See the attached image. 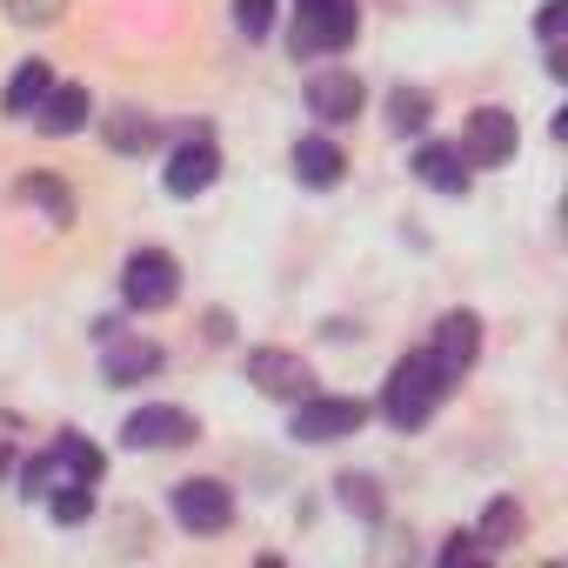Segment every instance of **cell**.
I'll use <instances>...</instances> for the list:
<instances>
[{
    "label": "cell",
    "instance_id": "23",
    "mask_svg": "<svg viewBox=\"0 0 568 568\" xmlns=\"http://www.w3.org/2000/svg\"><path fill=\"white\" fill-rule=\"evenodd\" d=\"M114 148H121V154H134V148H148V121H134V114H121V121H114Z\"/></svg>",
    "mask_w": 568,
    "mask_h": 568
},
{
    "label": "cell",
    "instance_id": "22",
    "mask_svg": "<svg viewBox=\"0 0 568 568\" xmlns=\"http://www.w3.org/2000/svg\"><path fill=\"white\" fill-rule=\"evenodd\" d=\"M388 121H395L402 134H408V128H422V121H428V94H408V88H402V94H395V108H388Z\"/></svg>",
    "mask_w": 568,
    "mask_h": 568
},
{
    "label": "cell",
    "instance_id": "7",
    "mask_svg": "<svg viewBox=\"0 0 568 568\" xmlns=\"http://www.w3.org/2000/svg\"><path fill=\"white\" fill-rule=\"evenodd\" d=\"M515 114L508 108H475L468 114V168H501V161H515Z\"/></svg>",
    "mask_w": 568,
    "mask_h": 568
},
{
    "label": "cell",
    "instance_id": "24",
    "mask_svg": "<svg viewBox=\"0 0 568 568\" xmlns=\"http://www.w3.org/2000/svg\"><path fill=\"white\" fill-rule=\"evenodd\" d=\"M561 14H568V8H561V0H548V8L535 14V34H541L548 48H555V28H561Z\"/></svg>",
    "mask_w": 568,
    "mask_h": 568
},
{
    "label": "cell",
    "instance_id": "20",
    "mask_svg": "<svg viewBox=\"0 0 568 568\" xmlns=\"http://www.w3.org/2000/svg\"><path fill=\"white\" fill-rule=\"evenodd\" d=\"M234 21H241V34H247V41H261V34H267V21H274V0H234Z\"/></svg>",
    "mask_w": 568,
    "mask_h": 568
},
{
    "label": "cell",
    "instance_id": "12",
    "mask_svg": "<svg viewBox=\"0 0 568 568\" xmlns=\"http://www.w3.org/2000/svg\"><path fill=\"white\" fill-rule=\"evenodd\" d=\"M415 174H422L428 187H442V194H468V154H462V148L428 141V148L415 154Z\"/></svg>",
    "mask_w": 568,
    "mask_h": 568
},
{
    "label": "cell",
    "instance_id": "2",
    "mask_svg": "<svg viewBox=\"0 0 568 568\" xmlns=\"http://www.w3.org/2000/svg\"><path fill=\"white\" fill-rule=\"evenodd\" d=\"M355 28V0H295V54H342Z\"/></svg>",
    "mask_w": 568,
    "mask_h": 568
},
{
    "label": "cell",
    "instance_id": "10",
    "mask_svg": "<svg viewBox=\"0 0 568 568\" xmlns=\"http://www.w3.org/2000/svg\"><path fill=\"white\" fill-rule=\"evenodd\" d=\"M221 174V154H214V141H187V148H174V161H168V194H181V201H194L207 181Z\"/></svg>",
    "mask_w": 568,
    "mask_h": 568
},
{
    "label": "cell",
    "instance_id": "14",
    "mask_svg": "<svg viewBox=\"0 0 568 568\" xmlns=\"http://www.w3.org/2000/svg\"><path fill=\"white\" fill-rule=\"evenodd\" d=\"M295 174H302L308 187H335V181H342V148H335V141H322V134L295 141Z\"/></svg>",
    "mask_w": 568,
    "mask_h": 568
},
{
    "label": "cell",
    "instance_id": "19",
    "mask_svg": "<svg viewBox=\"0 0 568 568\" xmlns=\"http://www.w3.org/2000/svg\"><path fill=\"white\" fill-rule=\"evenodd\" d=\"M21 194H28V201H41L54 221H68V214H74V207H68V181H54V174H28V181H21Z\"/></svg>",
    "mask_w": 568,
    "mask_h": 568
},
{
    "label": "cell",
    "instance_id": "4",
    "mask_svg": "<svg viewBox=\"0 0 568 568\" xmlns=\"http://www.w3.org/2000/svg\"><path fill=\"white\" fill-rule=\"evenodd\" d=\"M121 295H128V308H168V302L181 295V274H174V261H168L161 247H141V254L121 267Z\"/></svg>",
    "mask_w": 568,
    "mask_h": 568
},
{
    "label": "cell",
    "instance_id": "3",
    "mask_svg": "<svg viewBox=\"0 0 568 568\" xmlns=\"http://www.w3.org/2000/svg\"><path fill=\"white\" fill-rule=\"evenodd\" d=\"M362 422H368V402H355V395H302L288 415V435L295 442H342Z\"/></svg>",
    "mask_w": 568,
    "mask_h": 568
},
{
    "label": "cell",
    "instance_id": "6",
    "mask_svg": "<svg viewBox=\"0 0 568 568\" xmlns=\"http://www.w3.org/2000/svg\"><path fill=\"white\" fill-rule=\"evenodd\" d=\"M121 442H128V448H181V442H194V415L174 408V402L134 408V415L121 422Z\"/></svg>",
    "mask_w": 568,
    "mask_h": 568
},
{
    "label": "cell",
    "instance_id": "21",
    "mask_svg": "<svg viewBox=\"0 0 568 568\" xmlns=\"http://www.w3.org/2000/svg\"><path fill=\"white\" fill-rule=\"evenodd\" d=\"M61 8H68V0H8V14H14L21 28H48Z\"/></svg>",
    "mask_w": 568,
    "mask_h": 568
},
{
    "label": "cell",
    "instance_id": "1",
    "mask_svg": "<svg viewBox=\"0 0 568 568\" xmlns=\"http://www.w3.org/2000/svg\"><path fill=\"white\" fill-rule=\"evenodd\" d=\"M442 395H448V368L422 348V355H402V362H395V375H388V388H382V415H388L395 428H422V422L442 408Z\"/></svg>",
    "mask_w": 568,
    "mask_h": 568
},
{
    "label": "cell",
    "instance_id": "15",
    "mask_svg": "<svg viewBox=\"0 0 568 568\" xmlns=\"http://www.w3.org/2000/svg\"><path fill=\"white\" fill-rule=\"evenodd\" d=\"M54 88V74H48V61H21L14 68V81H8V94H0V108L8 114H28V108H41V94Z\"/></svg>",
    "mask_w": 568,
    "mask_h": 568
},
{
    "label": "cell",
    "instance_id": "8",
    "mask_svg": "<svg viewBox=\"0 0 568 568\" xmlns=\"http://www.w3.org/2000/svg\"><path fill=\"white\" fill-rule=\"evenodd\" d=\"M227 515H234V495H227L221 481H181V488H174V521H181L187 535H221Z\"/></svg>",
    "mask_w": 568,
    "mask_h": 568
},
{
    "label": "cell",
    "instance_id": "13",
    "mask_svg": "<svg viewBox=\"0 0 568 568\" xmlns=\"http://www.w3.org/2000/svg\"><path fill=\"white\" fill-rule=\"evenodd\" d=\"M88 108H94V101H88V88H48L34 114H41V128H48V134H74V128L88 121Z\"/></svg>",
    "mask_w": 568,
    "mask_h": 568
},
{
    "label": "cell",
    "instance_id": "18",
    "mask_svg": "<svg viewBox=\"0 0 568 568\" xmlns=\"http://www.w3.org/2000/svg\"><path fill=\"white\" fill-rule=\"evenodd\" d=\"M154 368H161V348H148V342L134 348V342H128V348H114L108 382H134V375H154Z\"/></svg>",
    "mask_w": 568,
    "mask_h": 568
},
{
    "label": "cell",
    "instance_id": "11",
    "mask_svg": "<svg viewBox=\"0 0 568 568\" xmlns=\"http://www.w3.org/2000/svg\"><path fill=\"white\" fill-rule=\"evenodd\" d=\"M308 108L322 121H355L362 114V81L355 74H315L308 81Z\"/></svg>",
    "mask_w": 568,
    "mask_h": 568
},
{
    "label": "cell",
    "instance_id": "16",
    "mask_svg": "<svg viewBox=\"0 0 568 568\" xmlns=\"http://www.w3.org/2000/svg\"><path fill=\"white\" fill-rule=\"evenodd\" d=\"M48 515H54L61 528H81V521L94 515V481H54V488H48Z\"/></svg>",
    "mask_w": 568,
    "mask_h": 568
},
{
    "label": "cell",
    "instance_id": "9",
    "mask_svg": "<svg viewBox=\"0 0 568 568\" xmlns=\"http://www.w3.org/2000/svg\"><path fill=\"white\" fill-rule=\"evenodd\" d=\"M442 368H448V382L455 375H468L475 368V355H481V322L475 315H442L435 322V348H428Z\"/></svg>",
    "mask_w": 568,
    "mask_h": 568
},
{
    "label": "cell",
    "instance_id": "17",
    "mask_svg": "<svg viewBox=\"0 0 568 568\" xmlns=\"http://www.w3.org/2000/svg\"><path fill=\"white\" fill-rule=\"evenodd\" d=\"M515 528H521V508H515L508 495H495V501L481 508V535H475V541H481V548H501Z\"/></svg>",
    "mask_w": 568,
    "mask_h": 568
},
{
    "label": "cell",
    "instance_id": "5",
    "mask_svg": "<svg viewBox=\"0 0 568 568\" xmlns=\"http://www.w3.org/2000/svg\"><path fill=\"white\" fill-rule=\"evenodd\" d=\"M247 382H254L261 395H281V402L315 395V368H308L302 355H288V348H254V355H247Z\"/></svg>",
    "mask_w": 568,
    "mask_h": 568
}]
</instances>
